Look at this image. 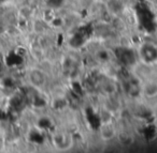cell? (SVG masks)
I'll return each mask as SVG.
<instances>
[{
	"instance_id": "6da1fadb",
	"label": "cell",
	"mask_w": 157,
	"mask_h": 153,
	"mask_svg": "<svg viewBox=\"0 0 157 153\" xmlns=\"http://www.w3.org/2000/svg\"><path fill=\"white\" fill-rule=\"evenodd\" d=\"M100 137L102 138L105 141H110V140L114 139L116 137V129L114 125L110 122H105L100 126Z\"/></svg>"
},
{
	"instance_id": "7a4b0ae2",
	"label": "cell",
	"mask_w": 157,
	"mask_h": 153,
	"mask_svg": "<svg viewBox=\"0 0 157 153\" xmlns=\"http://www.w3.org/2000/svg\"><path fill=\"white\" fill-rule=\"evenodd\" d=\"M29 80L35 87H41L45 82V76L42 71L38 69H33L29 73Z\"/></svg>"
},
{
	"instance_id": "3957f363",
	"label": "cell",
	"mask_w": 157,
	"mask_h": 153,
	"mask_svg": "<svg viewBox=\"0 0 157 153\" xmlns=\"http://www.w3.org/2000/svg\"><path fill=\"white\" fill-rule=\"evenodd\" d=\"M143 93L148 99L156 97H157V82H147V84L143 87Z\"/></svg>"
},
{
	"instance_id": "277c9868",
	"label": "cell",
	"mask_w": 157,
	"mask_h": 153,
	"mask_svg": "<svg viewBox=\"0 0 157 153\" xmlns=\"http://www.w3.org/2000/svg\"><path fill=\"white\" fill-rule=\"evenodd\" d=\"M156 61H157V57H156Z\"/></svg>"
}]
</instances>
